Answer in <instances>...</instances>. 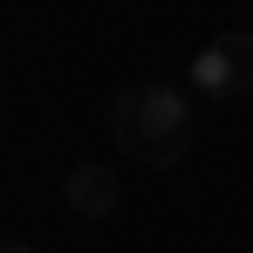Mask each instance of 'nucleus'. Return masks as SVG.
<instances>
[{
	"instance_id": "1",
	"label": "nucleus",
	"mask_w": 253,
	"mask_h": 253,
	"mask_svg": "<svg viewBox=\"0 0 253 253\" xmlns=\"http://www.w3.org/2000/svg\"><path fill=\"white\" fill-rule=\"evenodd\" d=\"M110 137H117V151L130 165L165 171V165H178L192 151L199 110H192L185 89H171V83H130V89L110 96Z\"/></svg>"
},
{
	"instance_id": "2",
	"label": "nucleus",
	"mask_w": 253,
	"mask_h": 253,
	"mask_svg": "<svg viewBox=\"0 0 253 253\" xmlns=\"http://www.w3.org/2000/svg\"><path fill=\"white\" fill-rule=\"evenodd\" d=\"M192 89L212 103H240L253 96V35L247 28H226L219 42H206L192 55Z\"/></svg>"
},
{
	"instance_id": "3",
	"label": "nucleus",
	"mask_w": 253,
	"mask_h": 253,
	"mask_svg": "<svg viewBox=\"0 0 253 253\" xmlns=\"http://www.w3.org/2000/svg\"><path fill=\"white\" fill-rule=\"evenodd\" d=\"M62 199H69L76 219H110L124 192H117V178H110L103 165H69L62 171Z\"/></svg>"
},
{
	"instance_id": "4",
	"label": "nucleus",
	"mask_w": 253,
	"mask_h": 253,
	"mask_svg": "<svg viewBox=\"0 0 253 253\" xmlns=\"http://www.w3.org/2000/svg\"><path fill=\"white\" fill-rule=\"evenodd\" d=\"M0 253H35L28 240H14V233H0Z\"/></svg>"
}]
</instances>
